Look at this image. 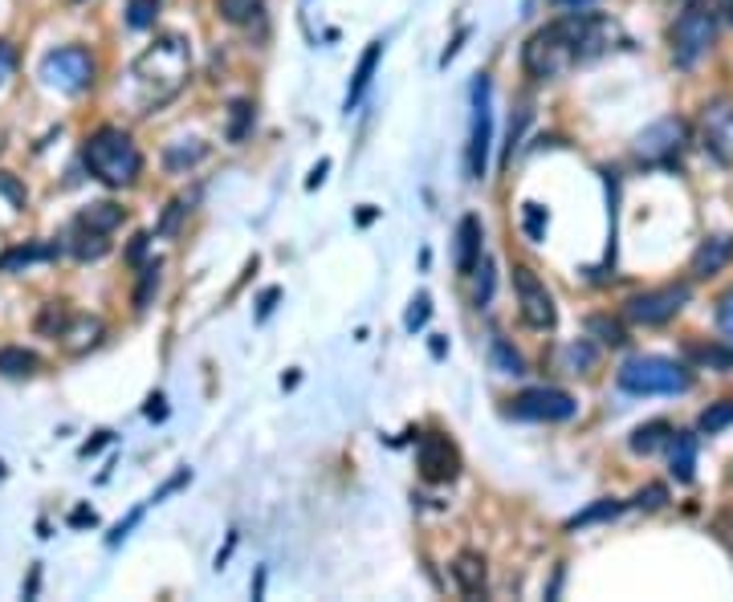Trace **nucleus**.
<instances>
[{
    "instance_id": "obj_15",
    "label": "nucleus",
    "mask_w": 733,
    "mask_h": 602,
    "mask_svg": "<svg viewBox=\"0 0 733 602\" xmlns=\"http://www.w3.org/2000/svg\"><path fill=\"white\" fill-rule=\"evenodd\" d=\"M481 241H485V232H481V220H477V217H465L461 224H456L453 265H456V273H461V278H468V273L477 269V261L485 257Z\"/></svg>"
},
{
    "instance_id": "obj_4",
    "label": "nucleus",
    "mask_w": 733,
    "mask_h": 602,
    "mask_svg": "<svg viewBox=\"0 0 733 602\" xmlns=\"http://www.w3.org/2000/svg\"><path fill=\"white\" fill-rule=\"evenodd\" d=\"M615 383L632 391V395H685L693 386V374H688L685 363H672V358L660 355H640V358H627Z\"/></svg>"
},
{
    "instance_id": "obj_37",
    "label": "nucleus",
    "mask_w": 733,
    "mask_h": 602,
    "mask_svg": "<svg viewBox=\"0 0 733 602\" xmlns=\"http://www.w3.org/2000/svg\"><path fill=\"white\" fill-rule=\"evenodd\" d=\"M595 363L591 346H566V374H583Z\"/></svg>"
},
{
    "instance_id": "obj_7",
    "label": "nucleus",
    "mask_w": 733,
    "mask_h": 602,
    "mask_svg": "<svg viewBox=\"0 0 733 602\" xmlns=\"http://www.w3.org/2000/svg\"><path fill=\"white\" fill-rule=\"evenodd\" d=\"M575 395H566L559 386H530L517 400H510V416L534 419V423H566V419H575Z\"/></svg>"
},
{
    "instance_id": "obj_45",
    "label": "nucleus",
    "mask_w": 733,
    "mask_h": 602,
    "mask_svg": "<svg viewBox=\"0 0 733 602\" xmlns=\"http://www.w3.org/2000/svg\"><path fill=\"white\" fill-rule=\"evenodd\" d=\"M70 521H74V526H94V513L90 509H78L74 517H70Z\"/></svg>"
},
{
    "instance_id": "obj_31",
    "label": "nucleus",
    "mask_w": 733,
    "mask_h": 602,
    "mask_svg": "<svg viewBox=\"0 0 733 602\" xmlns=\"http://www.w3.org/2000/svg\"><path fill=\"white\" fill-rule=\"evenodd\" d=\"M58 257V245H29V248H13L9 257H0V269H13V265H29V261H46Z\"/></svg>"
},
{
    "instance_id": "obj_10",
    "label": "nucleus",
    "mask_w": 733,
    "mask_h": 602,
    "mask_svg": "<svg viewBox=\"0 0 733 602\" xmlns=\"http://www.w3.org/2000/svg\"><path fill=\"white\" fill-rule=\"evenodd\" d=\"M688 302V285H664V290H644V294L627 297L624 314L636 325H664L672 322Z\"/></svg>"
},
{
    "instance_id": "obj_42",
    "label": "nucleus",
    "mask_w": 733,
    "mask_h": 602,
    "mask_svg": "<svg viewBox=\"0 0 733 602\" xmlns=\"http://www.w3.org/2000/svg\"><path fill=\"white\" fill-rule=\"evenodd\" d=\"M718 325L725 330V339L733 342V290L721 297V309H718Z\"/></svg>"
},
{
    "instance_id": "obj_13",
    "label": "nucleus",
    "mask_w": 733,
    "mask_h": 602,
    "mask_svg": "<svg viewBox=\"0 0 733 602\" xmlns=\"http://www.w3.org/2000/svg\"><path fill=\"white\" fill-rule=\"evenodd\" d=\"M102 339H107V325H102V318H90V314H70L65 325L58 330V342H62L65 355H86Z\"/></svg>"
},
{
    "instance_id": "obj_8",
    "label": "nucleus",
    "mask_w": 733,
    "mask_h": 602,
    "mask_svg": "<svg viewBox=\"0 0 733 602\" xmlns=\"http://www.w3.org/2000/svg\"><path fill=\"white\" fill-rule=\"evenodd\" d=\"M514 297H517V309H522L526 325H534V330H554V322H559L554 294L547 290V281L538 278L534 269H526V265H517L514 269Z\"/></svg>"
},
{
    "instance_id": "obj_46",
    "label": "nucleus",
    "mask_w": 733,
    "mask_h": 602,
    "mask_svg": "<svg viewBox=\"0 0 733 602\" xmlns=\"http://www.w3.org/2000/svg\"><path fill=\"white\" fill-rule=\"evenodd\" d=\"M273 302H278V290H269V294L261 297V318H266L269 309H273Z\"/></svg>"
},
{
    "instance_id": "obj_35",
    "label": "nucleus",
    "mask_w": 733,
    "mask_h": 602,
    "mask_svg": "<svg viewBox=\"0 0 733 602\" xmlns=\"http://www.w3.org/2000/svg\"><path fill=\"white\" fill-rule=\"evenodd\" d=\"M65 318H70V309L65 306H46L41 309V318H37V330L49 334V339H58V330L65 325Z\"/></svg>"
},
{
    "instance_id": "obj_1",
    "label": "nucleus",
    "mask_w": 733,
    "mask_h": 602,
    "mask_svg": "<svg viewBox=\"0 0 733 602\" xmlns=\"http://www.w3.org/2000/svg\"><path fill=\"white\" fill-rule=\"evenodd\" d=\"M611 37H615V25H611L608 16L595 13L562 16V21H554L547 29H538L522 46V70L534 82H554L566 70H575L578 62L599 58L611 46Z\"/></svg>"
},
{
    "instance_id": "obj_23",
    "label": "nucleus",
    "mask_w": 733,
    "mask_h": 602,
    "mask_svg": "<svg viewBox=\"0 0 733 602\" xmlns=\"http://www.w3.org/2000/svg\"><path fill=\"white\" fill-rule=\"evenodd\" d=\"M70 253H74L78 261H98V257H107V253H110L107 232H90V229H78V224H74V241H70Z\"/></svg>"
},
{
    "instance_id": "obj_11",
    "label": "nucleus",
    "mask_w": 733,
    "mask_h": 602,
    "mask_svg": "<svg viewBox=\"0 0 733 602\" xmlns=\"http://www.w3.org/2000/svg\"><path fill=\"white\" fill-rule=\"evenodd\" d=\"M688 143V126L681 119H660L644 131L640 139H636V155H640L644 163H672V159H681Z\"/></svg>"
},
{
    "instance_id": "obj_5",
    "label": "nucleus",
    "mask_w": 733,
    "mask_h": 602,
    "mask_svg": "<svg viewBox=\"0 0 733 602\" xmlns=\"http://www.w3.org/2000/svg\"><path fill=\"white\" fill-rule=\"evenodd\" d=\"M713 37H718V16L709 4H688L685 13L676 16L672 25V62L676 70H697L705 53L713 49Z\"/></svg>"
},
{
    "instance_id": "obj_24",
    "label": "nucleus",
    "mask_w": 733,
    "mask_h": 602,
    "mask_svg": "<svg viewBox=\"0 0 733 602\" xmlns=\"http://www.w3.org/2000/svg\"><path fill=\"white\" fill-rule=\"evenodd\" d=\"M489 363H493V371L498 374H526L522 355H517L514 346L501 339V334H493V342H489Z\"/></svg>"
},
{
    "instance_id": "obj_14",
    "label": "nucleus",
    "mask_w": 733,
    "mask_h": 602,
    "mask_svg": "<svg viewBox=\"0 0 733 602\" xmlns=\"http://www.w3.org/2000/svg\"><path fill=\"white\" fill-rule=\"evenodd\" d=\"M730 261H733V236H705L701 245H697V253H693V261H688V273L697 281H705L713 278V273H721Z\"/></svg>"
},
{
    "instance_id": "obj_3",
    "label": "nucleus",
    "mask_w": 733,
    "mask_h": 602,
    "mask_svg": "<svg viewBox=\"0 0 733 602\" xmlns=\"http://www.w3.org/2000/svg\"><path fill=\"white\" fill-rule=\"evenodd\" d=\"M82 159L90 168L94 180H102L107 187H126L139 180L143 171V151L123 126H98L94 135L82 143Z\"/></svg>"
},
{
    "instance_id": "obj_25",
    "label": "nucleus",
    "mask_w": 733,
    "mask_h": 602,
    "mask_svg": "<svg viewBox=\"0 0 733 602\" xmlns=\"http://www.w3.org/2000/svg\"><path fill=\"white\" fill-rule=\"evenodd\" d=\"M468 278H473V306L485 309L489 302H493V290H498V273H493V261H489V257H481V261H477V269H473Z\"/></svg>"
},
{
    "instance_id": "obj_47",
    "label": "nucleus",
    "mask_w": 733,
    "mask_h": 602,
    "mask_svg": "<svg viewBox=\"0 0 733 602\" xmlns=\"http://www.w3.org/2000/svg\"><path fill=\"white\" fill-rule=\"evenodd\" d=\"M554 4H587V0H554Z\"/></svg>"
},
{
    "instance_id": "obj_19",
    "label": "nucleus",
    "mask_w": 733,
    "mask_h": 602,
    "mask_svg": "<svg viewBox=\"0 0 733 602\" xmlns=\"http://www.w3.org/2000/svg\"><path fill=\"white\" fill-rule=\"evenodd\" d=\"M204 155H208V143L200 139H180V143H168V151H163V168L172 171V175H184L200 163Z\"/></svg>"
},
{
    "instance_id": "obj_17",
    "label": "nucleus",
    "mask_w": 733,
    "mask_h": 602,
    "mask_svg": "<svg viewBox=\"0 0 733 602\" xmlns=\"http://www.w3.org/2000/svg\"><path fill=\"white\" fill-rule=\"evenodd\" d=\"M453 582L461 594H468V599H477V594H485V557L481 554H461L453 562Z\"/></svg>"
},
{
    "instance_id": "obj_22",
    "label": "nucleus",
    "mask_w": 733,
    "mask_h": 602,
    "mask_svg": "<svg viewBox=\"0 0 733 602\" xmlns=\"http://www.w3.org/2000/svg\"><path fill=\"white\" fill-rule=\"evenodd\" d=\"M126 220V212L119 208V204H110V200H102V204H90L86 212L78 217V229H90V232H114L119 224Z\"/></svg>"
},
{
    "instance_id": "obj_20",
    "label": "nucleus",
    "mask_w": 733,
    "mask_h": 602,
    "mask_svg": "<svg viewBox=\"0 0 733 602\" xmlns=\"http://www.w3.org/2000/svg\"><path fill=\"white\" fill-rule=\"evenodd\" d=\"M669 435H672V423H664V419H652V423H640V428L632 432L627 449L636 452V456H652V452H660L664 444H669Z\"/></svg>"
},
{
    "instance_id": "obj_48",
    "label": "nucleus",
    "mask_w": 733,
    "mask_h": 602,
    "mask_svg": "<svg viewBox=\"0 0 733 602\" xmlns=\"http://www.w3.org/2000/svg\"><path fill=\"white\" fill-rule=\"evenodd\" d=\"M0 147H4V131H0Z\"/></svg>"
},
{
    "instance_id": "obj_9",
    "label": "nucleus",
    "mask_w": 733,
    "mask_h": 602,
    "mask_svg": "<svg viewBox=\"0 0 733 602\" xmlns=\"http://www.w3.org/2000/svg\"><path fill=\"white\" fill-rule=\"evenodd\" d=\"M489 147H493V110H489V77L473 86V126H468V175H489Z\"/></svg>"
},
{
    "instance_id": "obj_29",
    "label": "nucleus",
    "mask_w": 733,
    "mask_h": 602,
    "mask_svg": "<svg viewBox=\"0 0 733 602\" xmlns=\"http://www.w3.org/2000/svg\"><path fill=\"white\" fill-rule=\"evenodd\" d=\"M547 224H550V217H547V208H542V204H526V208H522V232L530 236L534 245H538V241H547Z\"/></svg>"
},
{
    "instance_id": "obj_43",
    "label": "nucleus",
    "mask_w": 733,
    "mask_h": 602,
    "mask_svg": "<svg viewBox=\"0 0 733 602\" xmlns=\"http://www.w3.org/2000/svg\"><path fill=\"white\" fill-rule=\"evenodd\" d=\"M184 212H187V204L175 200L172 212H168V217H163V224H159V232H175V224H180V217H184Z\"/></svg>"
},
{
    "instance_id": "obj_39",
    "label": "nucleus",
    "mask_w": 733,
    "mask_h": 602,
    "mask_svg": "<svg viewBox=\"0 0 733 602\" xmlns=\"http://www.w3.org/2000/svg\"><path fill=\"white\" fill-rule=\"evenodd\" d=\"M0 196L13 204V208H25V187L16 184L13 171H0Z\"/></svg>"
},
{
    "instance_id": "obj_2",
    "label": "nucleus",
    "mask_w": 733,
    "mask_h": 602,
    "mask_svg": "<svg viewBox=\"0 0 733 602\" xmlns=\"http://www.w3.org/2000/svg\"><path fill=\"white\" fill-rule=\"evenodd\" d=\"M187 74H192V49L180 33H168L159 37L156 46L143 53L135 70H131V86H135V107L139 114H151V110L168 107L175 94L187 86Z\"/></svg>"
},
{
    "instance_id": "obj_28",
    "label": "nucleus",
    "mask_w": 733,
    "mask_h": 602,
    "mask_svg": "<svg viewBox=\"0 0 733 602\" xmlns=\"http://www.w3.org/2000/svg\"><path fill=\"white\" fill-rule=\"evenodd\" d=\"M217 13L229 25H245V21H253V16L261 13V0H217Z\"/></svg>"
},
{
    "instance_id": "obj_36",
    "label": "nucleus",
    "mask_w": 733,
    "mask_h": 602,
    "mask_svg": "<svg viewBox=\"0 0 733 602\" xmlns=\"http://www.w3.org/2000/svg\"><path fill=\"white\" fill-rule=\"evenodd\" d=\"M156 290H159V261H151L147 269H143V285H139V294H135V306L147 309V302H151Z\"/></svg>"
},
{
    "instance_id": "obj_16",
    "label": "nucleus",
    "mask_w": 733,
    "mask_h": 602,
    "mask_svg": "<svg viewBox=\"0 0 733 602\" xmlns=\"http://www.w3.org/2000/svg\"><path fill=\"white\" fill-rule=\"evenodd\" d=\"M669 468L681 484L693 480V468H697V435L693 432H672L669 435Z\"/></svg>"
},
{
    "instance_id": "obj_21",
    "label": "nucleus",
    "mask_w": 733,
    "mask_h": 602,
    "mask_svg": "<svg viewBox=\"0 0 733 602\" xmlns=\"http://www.w3.org/2000/svg\"><path fill=\"white\" fill-rule=\"evenodd\" d=\"M41 371V358L25 346H0V374L4 379H29Z\"/></svg>"
},
{
    "instance_id": "obj_40",
    "label": "nucleus",
    "mask_w": 733,
    "mask_h": 602,
    "mask_svg": "<svg viewBox=\"0 0 733 602\" xmlns=\"http://www.w3.org/2000/svg\"><path fill=\"white\" fill-rule=\"evenodd\" d=\"M664 501H669V489H664V484H648V489L636 493V505H640V509H660Z\"/></svg>"
},
{
    "instance_id": "obj_34",
    "label": "nucleus",
    "mask_w": 733,
    "mask_h": 602,
    "mask_svg": "<svg viewBox=\"0 0 733 602\" xmlns=\"http://www.w3.org/2000/svg\"><path fill=\"white\" fill-rule=\"evenodd\" d=\"M587 330H591V334L603 342V346H620V342H624V325L611 322V318H591V322H587Z\"/></svg>"
},
{
    "instance_id": "obj_32",
    "label": "nucleus",
    "mask_w": 733,
    "mask_h": 602,
    "mask_svg": "<svg viewBox=\"0 0 733 602\" xmlns=\"http://www.w3.org/2000/svg\"><path fill=\"white\" fill-rule=\"evenodd\" d=\"M249 126H253V107L249 102H233V110H229V143L245 139Z\"/></svg>"
},
{
    "instance_id": "obj_26",
    "label": "nucleus",
    "mask_w": 733,
    "mask_h": 602,
    "mask_svg": "<svg viewBox=\"0 0 733 602\" xmlns=\"http://www.w3.org/2000/svg\"><path fill=\"white\" fill-rule=\"evenodd\" d=\"M624 513V501H599V505H591V509H583L578 517H571L566 521V529H587V526H599V521H611V517H620Z\"/></svg>"
},
{
    "instance_id": "obj_33",
    "label": "nucleus",
    "mask_w": 733,
    "mask_h": 602,
    "mask_svg": "<svg viewBox=\"0 0 733 602\" xmlns=\"http://www.w3.org/2000/svg\"><path fill=\"white\" fill-rule=\"evenodd\" d=\"M688 355L705 363V367H718V371H730L733 367V351H721V346H693Z\"/></svg>"
},
{
    "instance_id": "obj_18",
    "label": "nucleus",
    "mask_w": 733,
    "mask_h": 602,
    "mask_svg": "<svg viewBox=\"0 0 733 602\" xmlns=\"http://www.w3.org/2000/svg\"><path fill=\"white\" fill-rule=\"evenodd\" d=\"M379 58H383V41H371V46L363 49L359 65H355V82H351V94H346V110H355L363 102V94H367L375 70H379Z\"/></svg>"
},
{
    "instance_id": "obj_41",
    "label": "nucleus",
    "mask_w": 733,
    "mask_h": 602,
    "mask_svg": "<svg viewBox=\"0 0 733 602\" xmlns=\"http://www.w3.org/2000/svg\"><path fill=\"white\" fill-rule=\"evenodd\" d=\"M16 74V49L13 41H0V86Z\"/></svg>"
},
{
    "instance_id": "obj_49",
    "label": "nucleus",
    "mask_w": 733,
    "mask_h": 602,
    "mask_svg": "<svg viewBox=\"0 0 733 602\" xmlns=\"http://www.w3.org/2000/svg\"><path fill=\"white\" fill-rule=\"evenodd\" d=\"M730 21H733V9H730Z\"/></svg>"
},
{
    "instance_id": "obj_44",
    "label": "nucleus",
    "mask_w": 733,
    "mask_h": 602,
    "mask_svg": "<svg viewBox=\"0 0 733 602\" xmlns=\"http://www.w3.org/2000/svg\"><path fill=\"white\" fill-rule=\"evenodd\" d=\"M327 171H330V163H327V159H322V163H318V168L310 171V180H306V187H318V184H322V180H327Z\"/></svg>"
},
{
    "instance_id": "obj_12",
    "label": "nucleus",
    "mask_w": 733,
    "mask_h": 602,
    "mask_svg": "<svg viewBox=\"0 0 733 602\" xmlns=\"http://www.w3.org/2000/svg\"><path fill=\"white\" fill-rule=\"evenodd\" d=\"M416 460H420V477L428 484H449L461 472V456H456V449L444 435H424Z\"/></svg>"
},
{
    "instance_id": "obj_6",
    "label": "nucleus",
    "mask_w": 733,
    "mask_h": 602,
    "mask_svg": "<svg viewBox=\"0 0 733 602\" xmlns=\"http://www.w3.org/2000/svg\"><path fill=\"white\" fill-rule=\"evenodd\" d=\"M41 82L58 94H82L94 86V58L82 46H62L41 58Z\"/></svg>"
},
{
    "instance_id": "obj_30",
    "label": "nucleus",
    "mask_w": 733,
    "mask_h": 602,
    "mask_svg": "<svg viewBox=\"0 0 733 602\" xmlns=\"http://www.w3.org/2000/svg\"><path fill=\"white\" fill-rule=\"evenodd\" d=\"M159 16V0H131L126 4V25L131 29H151Z\"/></svg>"
},
{
    "instance_id": "obj_27",
    "label": "nucleus",
    "mask_w": 733,
    "mask_h": 602,
    "mask_svg": "<svg viewBox=\"0 0 733 602\" xmlns=\"http://www.w3.org/2000/svg\"><path fill=\"white\" fill-rule=\"evenodd\" d=\"M697 428H701L705 435H718V432H725V428H733V400H721V403H713V407H705Z\"/></svg>"
},
{
    "instance_id": "obj_38",
    "label": "nucleus",
    "mask_w": 733,
    "mask_h": 602,
    "mask_svg": "<svg viewBox=\"0 0 733 602\" xmlns=\"http://www.w3.org/2000/svg\"><path fill=\"white\" fill-rule=\"evenodd\" d=\"M428 314H432V302H428V294H420L416 302H412V309H407L404 325L416 334V330H424V322H428Z\"/></svg>"
}]
</instances>
